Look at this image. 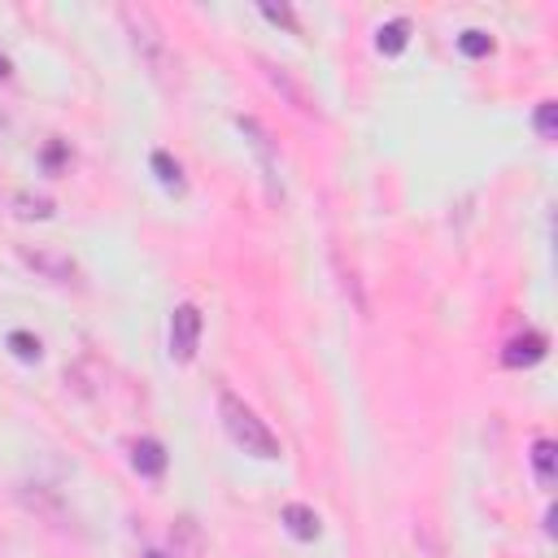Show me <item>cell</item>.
<instances>
[{
    "label": "cell",
    "instance_id": "1",
    "mask_svg": "<svg viewBox=\"0 0 558 558\" xmlns=\"http://www.w3.org/2000/svg\"><path fill=\"white\" fill-rule=\"evenodd\" d=\"M218 418H222L227 436H231L248 458L270 462V458L283 453V449H279V436L266 427V418H257V410H253L244 397H235L231 388H218Z\"/></svg>",
    "mask_w": 558,
    "mask_h": 558
},
{
    "label": "cell",
    "instance_id": "2",
    "mask_svg": "<svg viewBox=\"0 0 558 558\" xmlns=\"http://www.w3.org/2000/svg\"><path fill=\"white\" fill-rule=\"evenodd\" d=\"M118 17H122V26H126V35H131V48H135L140 65H144V70H148L157 83H170L174 52H170V44H166V35H161L157 17H153L148 9H135V4L118 9Z\"/></svg>",
    "mask_w": 558,
    "mask_h": 558
},
{
    "label": "cell",
    "instance_id": "3",
    "mask_svg": "<svg viewBox=\"0 0 558 558\" xmlns=\"http://www.w3.org/2000/svg\"><path fill=\"white\" fill-rule=\"evenodd\" d=\"M17 257L26 270H35L48 283H74L78 279V262L57 244H17Z\"/></svg>",
    "mask_w": 558,
    "mask_h": 558
},
{
    "label": "cell",
    "instance_id": "4",
    "mask_svg": "<svg viewBox=\"0 0 558 558\" xmlns=\"http://www.w3.org/2000/svg\"><path fill=\"white\" fill-rule=\"evenodd\" d=\"M257 65H262L266 83H270V87H275V92H279V96H283V100L296 109V113H310V118H318V100H314V92H310V87H305V83H301V78H296L288 65H279V61H266V57H262Z\"/></svg>",
    "mask_w": 558,
    "mask_h": 558
},
{
    "label": "cell",
    "instance_id": "5",
    "mask_svg": "<svg viewBox=\"0 0 558 558\" xmlns=\"http://www.w3.org/2000/svg\"><path fill=\"white\" fill-rule=\"evenodd\" d=\"M201 310L192 305V301H183V305H174V314H170V357L174 362H192L196 357V344H201Z\"/></svg>",
    "mask_w": 558,
    "mask_h": 558
},
{
    "label": "cell",
    "instance_id": "6",
    "mask_svg": "<svg viewBox=\"0 0 558 558\" xmlns=\"http://www.w3.org/2000/svg\"><path fill=\"white\" fill-rule=\"evenodd\" d=\"M545 349H549V340H545V331H536V327H527V331H519V336H510L506 340V349H501V362L506 366H536L541 357H545Z\"/></svg>",
    "mask_w": 558,
    "mask_h": 558
},
{
    "label": "cell",
    "instance_id": "7",
    "mask_svg": "<svg viewBox=\"0 0 558 558\" xmlns=\"http://www.w3.org/2000/svg\"><path fill=\"white\" fill-rule=\"evenodd\" d=\"M235 126H240V135L248 140V148L257 153V161H262V174H266V183H270V196H279V187H275V148H270V135H266V126L257 122V118H235Z\"/></svg>",
    "mask_w": 558,
    "mask_h": 558
},
{
    "label": "cell",
    "instance_id": "8",
    "mask_svg": "<svg viewBox=\"0 0 558 558\" xmlns=\"http://www.w3.org/2000/svg\"><path fill=\"white\" fill-rule=\"evenodd\" d=\"M131 466H135L140 475L157 480V475L166 471V449H161V440H153V436H140V440L131 445Z\"/></svg>",
    "mask_w": 558,
    "mask_h": 558
},
{
    "label": "cell",
    "instance_id": "9",
    "mask_svg": "<svg viewBox=\"0 0 558 558\" xmlns=\"http://www.w3.org/2000/svg\"><path fill=\"white\" fill-rule=\"evenodd\" d=\"M279 519H283V527H288V532H292L296 541H314V536L323 532V523H318V514H314L310 506H301V501H288Z\"/></svg>",
    "mask_w": 558,
    "mask_h": 558
},
{
    "label": "cell",
    "instance_id": "10",
    "mask_svg": "<svg viewBox=\"0 0 558 558\" xmlns=\"http://www.w3.org/2000/svg\"><path fill=\"white\" fill-rule=\"evenodd\" d=\"M13 214H17L22 222H48V218L57 214V205H52V196H44V192H17V196H13Z\"/></svg>",
    "mask_w": 558,
    "mask_h": 558
},
{
    "label": "cell",
    "instance_id": "11",
    "mask_svg": "<svg viewBox=\"0 0 558 558\" xmlns=\"http://www.w3.org/2000/svg\"><path fill=\"white\" fill-rule=\"evenodd\" d=\"M375 44H379V52L397 57V52L410 44V22H405V17H392V22H384V26H379V35H375Z\"/></svg>",
    "mask_w": 558,
    "mask_h": 558
},
{
    "label": "cell",
    "instance_id": "12",
    "mask_svg": "<svg viewBox=\"0 0 558 558\" xmlns=\"http://www.w3.org/2000/svg\"><path fill=\"white\" fill-rule=\"evenodd\" d=\"M554 440L549 436H541L536 445H532V466H536V480H541V488H549L554 484Z\"/></svg>",
    "mask_w": 558,
    "mask_h": 558
},
{
    "label": "cell",
    "instance_id": "13",
    "mask_svg": "<svg viewBox=\"0 0 558 558\" xmlns=\"http://www.w3.org/2000/svg\"><path fill=\"white\" fill-rule=\"evenodd\" d=\"M458 52H462V57H488V52H493V35L480 31V26H466V31L458 35Z\"/></svg>",
    "mask_w": 558,
    "mask_h": 558
},
{
    "label": "cell",
    "instance_id": "14",
    "mask_svg": "<svg viewBox=\"0 0 558 558\" xmlns=\"http://www.w3.org/2000/svg\"><path fill=\"white\" fill-rule=\"evenodd\" d=\"M153 170H157V179H161V187H170V192H183V170H179V161L170 157V153H153Z\"/></svg>",
    "mask_w": 558,
    "mask_h": 558
},
{
    "label": "cell",
    "instance_id": "15",
    "mask_svg": "<svg viewBox=\"0 0 558 558\" xmlns=\"http://www.w3.org/2000/svg\"><path fill=\"white\" fill-rule=\"evenodd\" d=\"M9 349H13V357H22V362H39V357H44V344H39V336H31V331H9Z\"/></svg>",
    "mask_w": 558,
    "mask_h": 558
},
{
    "label": "cell",
    "instance_id": "16",
    "mask_svg": "<svg viewBox=\"0 0 558 558\" xmlns=\"http://www.w3.org/2000/svg\"><path fill=\"white\" fill-rule=\"evenodd\" d=\"M532 126H536L541 140H554L558 135V105L554 100H541L536 113H532Z\"/></svg>",
    "mask_w": 558,
    "mask_h": 558
},
{
    "label": "cell",
    "instance_id": "17",
    "mask_svg": "<svg viewBox=\"0 0 558 558\" xmlns=\"http://www.w3.org/2000/svg\"><path fill=\"white\" fill-rule=\"evenodd\" d=\"M262 17H266V22H275V26L296 31V13H292L288 4H262Z\"/></svg>",
    "mask_w": 558,
    "mask_h": 558
},
{
    "label": "cell",
    "instance_id": "18",
    "mask_svg": "<svg viewBox=\"0 0 558 558\" xmlns=\"http://www.w3.org/2000/svg\"><path fill=\"white\" fill-rule=\"evenodd\" d=\"M61 157H65V153H61V144H52V148L44 153V161H48V166H61Z\"/></svg>",
    "mask_w": 558,
    "mask_h": 558
},
{
    "label": "cell",
    "instance_id": "19",
    "mask_svg": "<svg viewBox=\"0 0 558 558\" xmlns=\"http://www.w3.org/2000/svg\"><path fill=\"white\" fill-rule=\"evenodd\" d=\"M9 74H13V65H9V57H4V52H0V83H4V78H9Z\"/></svg>",
    "mask_w": 558,
    "mask_h": 558
},
{
    "label": "cell",
    "instance_id": "20",
    "mask_svg": "<svg viewBox=\"0 0 558 558\" xmlns=\"http://www.w3.org/2000/svg\"><path fill=\"white\" fill-rule=\"evenodd\" d=\"M144 558H170V554H157V549H153V554H144Z\"/></svg>",
    "mask_w": 558,
    "mask_h": 558
}]
</instances>
